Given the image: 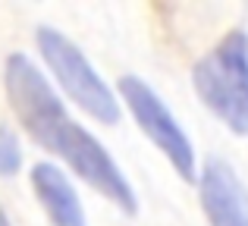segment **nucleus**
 I'll return each instance as SVG.
<instances>
[{"mask_svg": "<svg viewBox=\"0 0 248 226\" xmlns=\"http://www.w3.org/2000/svg\"><path fill=\"white\" fill-rule=\"evenodd\" d=\"M6 82V98H10L13 113L19 116V122L25 126V132L38 141L41 148L60 154L69 166L104 198L116 204L126 214L139 211L135 201V189L129 185V179L123 176V170L116 166V160L107 154V148L88 132L79 122L69 120L63 101L54 94L47 75H41V69L29 60L25 54H10L3 69Z\"/></svg>", "mask_w": 248, "mask_h": 226, "instance_id": "obj_1", "label": "nucleus"}, {"mask_svg": "<svg viewBox=\"0 0 248 226\" xmlns=\"http://www.w3.org/2000/svg\"><path fill=\"white\" fill-rule=\"evenodd\" d=\"M201 104L236 135H248V35L230 31L192 73Z\"/></svg>", "mask_w": 248, "mask_h": 226, "instance_id": "obj_2", "label": "nucleus"}, {"mask_svg": "<svg viewBox=\"0 0 248 226\" xmlns=\"http://www.w3.org/2000/svg\"><path fill=\"white\" fill-rule=\"evenodd\" d=\"M38 50L50 66L54 79L60 82V88L69 94V101H76L85 113L104 126L120 122V101L113 98L107 82L97 75V69L88 63V57L63 31L38 29Z\"/></svg>", "mask_w": 248, "mask_h": 226, "instance_id": "obj_3", "label": "nucleus"}, {"mask_svg": "<svg viewBox=\"0 0 248 226\" xmlns=\"http://www.w3.org/2000/svg\"><path fill=\"white\" fill-rule=\"evenodd\" d=\"M120 98L129 104L135 122L141 126V132L154 141V145L164 151V157L173 164V170L179 173L186 182H195L198 179V170H195V148L188 141L186 129L179 126L170 107L160 101V94L148 85L139 75H123L120 79Z\"/></svg>", "mask_w": 248, "mask_h": 226, "instance_id": "obj_4", "label": "nucleus"}, {"mask_svg": "<svg viewBox=\"0 0 248 226\" xmlns=\"http://www.w3.org/2000/svg\"><path fill=\"white\" fill-rule=\"evenodd\" d=\"M198 189L211 226H248V189L226 160H207L198 176Z\"/></svg>", "mask_w": 248, "mask_h": 226, "instance_id": "obj_5", "label": "nucleus"}, {"mask_svg": "<svg viewBox=\"0 0 248 226\" xmlns=\"http://www.w3.org/2000/svg\"><path fill=\"white\" fill-rule=\"evenodd\" d=\"M31 189L54 226H85L79 195H76L73 182L63 176V170H57L54 164H35L31 166Z\"/></svg>", "mask_w": 248, "mask_h": 226, "instance_id": "obj_6", "label": "nucleus"}, {"mask_svg": "<svg viewBox=\"0 0 248 226\" xmlns=\"http://www.w3.org/2000/svg\"><path fill=\"white\" fill-rule=\"evenodd\" d=\"M22 166V148L19 138L0 122V176H16Z\"/></svg>", "mask_w": 248, "mask_h": 226, "instance_id": "obj_7", "label": "nucleus"}, {"mask_svg": "<svg viewBox=\"0 0 248 226\" xmlns=\"http://www.w3.org/2000/svg\"><path fill=\"white\" fill-rule=\"evenodd\" d=\"M0 226H10V220H6V214L0 211Z\"/></svg>", "mask_w": 248, "mask_h": 226, "instance_id": "obj_8", "label": "nucleus"}]
</instances>
